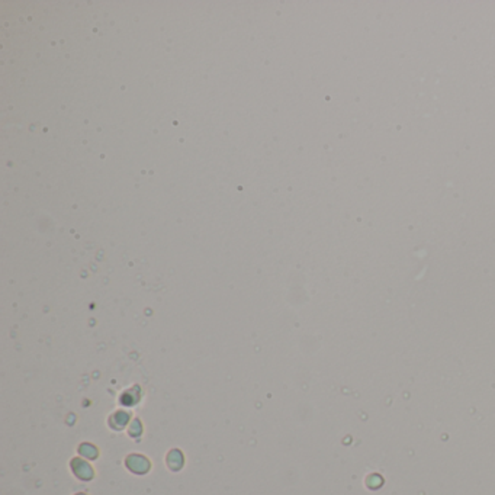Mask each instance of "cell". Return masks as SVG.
I'll list each match as a JSON object with an SVG mask.
<instances>
[{
  "label": "cell",
  "mask_w": 495,
  "mask_h": 495,
  "mask_svg": "<svg viewBox=\"0 0 495 495\" xmlns=\"http://www.w3.org/2000/svg\"><path fill=\"white\" fill-rule=\"evenodd\" d=\"M73 470H74V474L77 477L80 479H84V481H87V479L93 477V470L90 469L89 465L86 462H81L79 459L73 460Z\"/></svg>",
  "instance_id": "7a4b0ae2"
},
{
  "label": "cell",
  "mask_w": 495,
  "mask_h": 495,
  "mask_svg": "<svg viewBox=\"0 0 495 495\" xmlns=\"http://www.w3.org/2000/svg\"><path fill=\"white\" fill-rule=\"evenodd\" d=\"M126 466H129V469L132 472L144 474V472L148 470V462L143 456H131L129 459L126 460Z\"/></svg>",
  "instance_id": "6da1fadb"
}]
</instances>
